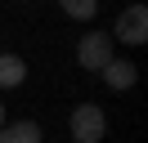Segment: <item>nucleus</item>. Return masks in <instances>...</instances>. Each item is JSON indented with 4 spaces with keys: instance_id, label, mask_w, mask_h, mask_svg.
Masks as SVG:
<instances>
[{
    "instance_id": "nucleus-1",
    "label": "nucleus",
    "mask_w": 148,
    "mask_h": 143,
    "mask_svg": "<svg viewBox=\"0 0 148 143\" xmlns=\"http://www.w3.org/2000/svg\"><path fill=\"white\" fill-rule=\"evenodd\" d=\"M67 130H72V143H103L108 116H103L99 103H76L72 116H67Z\"/></svg>"
},
{
    "instance_id": "nucleus-2",
    "label": "nucleus",
    "mask_w": 148,
    "mask_h": 143,
    "mask_svg": "<svg viewBox=\"0 0 148 143\" xmlns=\"http://www.w3.org/2000/svg\"><path fill=\"white\" fill-rule=\"evenodd\" d=\"M112 40L121 45H144L148 40V5H126L117 14V27H112Z\"/></svg>"
},
{
    "instance_id": "nucleus-3",
    "label": "nucleus",
    "mask_w": 148,
    "mask_h": 143,
    "mask_svg": "<svg viewBox=\"0 0 148 143\" xmlns=\"http://www.w3.org/2000/svg\"><path fill=\"white\" fill-rule=\"evenodd\" d=\"M112 45H117V40H112L108 31H85V40L76 45V63H81L85 72H99L108 58H117V54H112Z\"/></svg>"
},
{
    "instance_id": "nucleus-4",
    "label": "nucleus",
    "mask_w": 148,
    "mask_h": 143,
    "mask_svg": "<svg viewBox=\"0 0 148 143\" xmlns=\"http://www.w3.org/2000/svg\"><path fill=\"white\" fill-rule=\"evenodd\" d=\"M99 72H103V85H108V89H117V94H121V89H130V85L139 80V67H135L130 58H108Z\"/></svg>"
},
{
    "instance_id": "nucleus-5",
    "label": "nucleus",
    "mask_w": 148,
    "mask_h": 143,
    "mask_svg": "<svg viewBox=\"0 0 148 143\" xmlns=\"http://www.w3.org/2000/svg\"><path fill=\"white\" fill-rule=\"evenodd\" d=\"M27 80V63L18 54H0V89H18Z\"/></svg>"
},
{
    "instance_id": "nucleus-6",
    "label": "nucleus",
    "mask_w": 148,
    "mask_h": 143,
    "mask_svg": "<svg viewBox=\"0 0 148 143\" xmlns=\"http://www.w3.org/2000/svg\"><path fill=\"white\" fill-rule=\"evenodd\" d=\"M0 143H40V125L36 121H5L0 125Z\"/></svg>"
},
{
    "instance_id": "nucleus-7",
    "label": "nucleus",
    "mask_w": 148,
    "mask_h": 143,
    "mask_svg": "<svg viewBox=\"0 0 148 143\" xmlns=\"http://www.w3.org/2000/svg\"><path fill=\"white\" fill-rule=\"evenodd\" d=\"M58 5H63V14L76 18V22H85V18L99 14V0H58Z\"/></svg>"
},
{
    "instance_id": "nucleus-8",
    "label": "nucleus",
    "mask_w": 148,
    "mask_h": 143,
    "mask_svg": "<svg viewBox=\"0 0 148 143\" xmlns=\"http://www.w3.org/2000/svg\"><path fill=\"white\" fill-rule=\"evenodd\" d=\"M0 125H5V103H0Z\"/></svg>"
}]
</instances>
